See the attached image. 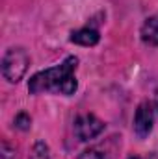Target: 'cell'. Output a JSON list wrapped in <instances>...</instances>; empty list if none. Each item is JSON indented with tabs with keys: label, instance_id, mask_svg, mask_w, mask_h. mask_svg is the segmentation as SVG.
Listing matches in <instances>:
<instances>
[{
	"label": "cell",
	"instance_id": "7",
	"mask_svg": "<svg viewBox=\"0 0 158 159\" xmlns=\"http://www.w3.org/2000/svg\"><path fill=\"white\" fill-rule=\"evenodd\" d=\"M32 159H48V150L43 143H37L36 148H34V154H32Z\"/></svg>",
	"mask_w": 158,
	"mask_h": 159
},
{
	"label": "cell",
	"instance_id": "8",
	"mask_svg": "<svg viewBox=\"0 0 158 159\" xmlns=\"http://www.w3.org/2000/svg\"><path fill=\"white\" fill-rule=\"evenodd\" d=\"M15 124H17V128H21V129H28L30 128V119H28V115H24V113H21L17 120H15Z\"/></svg>",
	"mask_w": 158,
	"mask_h": 159
},
{
	"label": "cell",
	"instance_id": "1",
	"mask_svg": "<svg viewBox=\"0 0 158 159\" xmlns=\"http://www.w3.org/2000/svg\"><path fill=\"white\" fill-rule=\"evenodd\" d=\"M77 65H78V59L71 56L62 65L34 74L28 81V91L32 94H39V93L73 94L77 91V78H75Z\"/></svg>",
	"mask_w": 158,
	"mask_h": 159
},
{
	"label": "cell",
	"instance_id": "6",
	"mask_svg": "<svg viewBox=\"0 0 158 159\" xmlns=\"http://www.w3.org/2000/svg\"><path fill=\"white\" fill-rule=\"evenodd\" d=\"M141 39L147 44L158 46V15L145 20V24L141 26Z\"/></svg>",
	"mask_w": 158,
	"mask_h": 159
},
{
	"label": "cell",
	"instance_id": "3",
	"mask_svg": "<svg viewBox=\"0 0 158 159\" xmlns=\"http://www.w3.org/2000/svg\"><path fill=\"white\" fill-rule=\"evenodd\" d=\"M104 129V124L97 119L95 115H80L75 120V133L80 141H89L101 135Z\"/></svg>",
	"mask_w": 158,
	"mask_h": 159
},
{
	"label": "cell",
	"instance_id": "11",
	"mask_svg": "<svg viewBox=\"0 0 158 159\" xmlns=\"http://www.w3.org/2000/svg\"><path fill=\"white\" fill-rule=\"evenodd\" d=\"M128 159H143V157H140V156H130Z\"/></svg>",
	"mask_w": 158,
	"mask_h": 159
},
{
	"label": "cell",
	"instance_id": "2",
	"mask_svg": "<svg viewBox=\"0 0 158 159\" xmlns=\"http://www.w3.org/2000/svg\"><path fill=\"white\" fill-rule=\"evenodd\" d=\"M28 56L22 48H11L6 52L4 59H2V74L4 78L11 83H17L19 80L24 76L26 69H28Z\"/></svg>",
	"mask_w": 158,
	"mask_h": 159
},
{
	"label": "cell",
	"instance_id": "10",
	"mask_svg": "<svg viewBox=\"0 0 158 159\" xmlns=\"http://www.w3.org/2000/svg\"><path fill=\"white\" fill-rule=\"evenodd\" d=\"M2 159H15V152L9 150V146L6 143L2 144Z\"/></svg>",
	"mask_w": 158,
	"mask_h": 159
},
{
	"label": "cell",
	"instance_id": "5",
	"mask_svg": "<svg viewBox=\"0 0 158 159\" xmlns=\"http://www.w3.org/2000/svg\"><path fill=\"white\" fill-rule=\"evenodd\" d=\"M71 41L77 44H82V46H93L99 43V32L93 28H82L78 32H73Z\"/></svg>",
	"mask_w": 158,
	"mask_h": 159
},
{
	"label": "cell",
	"instance_id": "9",
	"mask_svg": "<svg viewBox=\"0 0 158 159\" xmlns=\"http://www.w3.org/2000/svg\"><path fill=\"white\" fill-rule=\"evenodd\" d=\"M78 159H104V156L97 150H86V152H82V156Z\"/></svg>",
	"mask_w": 158,
	"mask_h": 159
},
{
	"label": "cell",
	"instance_id": "4",
	"mask_svg": "<svg viewBox=\"0 0 158 159\" xmlns=\"http://www.w3.org/2000/svg\"><path fill=\"white\" fill-rule=\"evenodd\" d=\"M153 107L151 104H141L136 111V117H134V129L138 133V137H147L153 129Z\"/></svg>",
	"mask_w": 158,
	"mask_h": 159
}]
</instances>
